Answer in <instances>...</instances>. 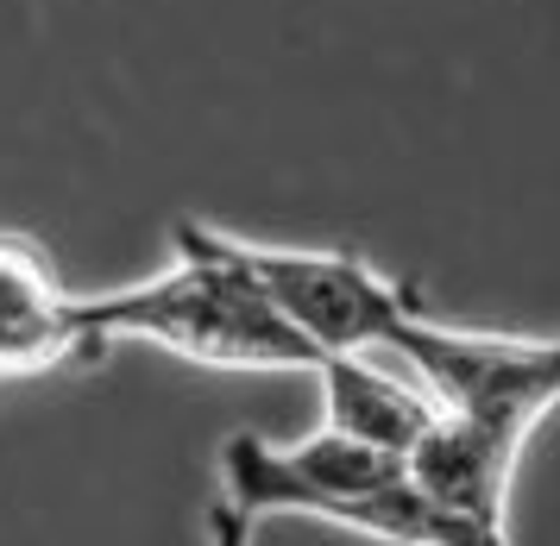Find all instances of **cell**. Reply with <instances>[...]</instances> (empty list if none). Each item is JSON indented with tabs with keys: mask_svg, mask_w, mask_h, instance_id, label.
I'll list each match as a JSON object with an SVG mask.
<instances>
[{
	"mask_svg": "<svg viewBox=\"0 0 560 546\" xmlns=\"http://www.w3.org/2000/svg\"><path fill=\"white\" fill-rule=\"evenodd\" d=\"M171 246H177L171 271L145 276L132 289H114V296L77 301V321L95 346L152 340V346L177 352L189 365H208V371H315L322 365V352L221 251L214 226L177 221Z\"/></svg>",
	"mask_w": 560,
	"mask_h": 546,
	"instance_id": "cell-1",
	"label": "cell"
},
{
	"mask_svg": "<svg viewBox=\"0 0 560 546\" xmlns=\"http://www.w3.org/2000/svg\"><path fill=\"white\" fill-rule=\"evenodd\" d=\"M409 365L422 371L434 408L466 415L479 427H498L529 447V434L560 408V333L529 340V333H479V327H447L416 308L397 333Z\"/></svg>",
	"mask_w": 560,
	"mask_h": 546,
	"instance_id": "cell-2",
	"label": "cell"
},
{
	"mask_svg": "<svg viewBox=\"0 0 560 546\" xmlns=\"http://www.w3.org/2000/svg\"><path fill=\"white\" fill-rule=\"evenodd\" d=\"M240 271L258 283V296L278 308L283 321L322 352H372L397 346L404 321L422 308L416 289L390 283L378 264H365L359 251H296V246H258L214 233Z\"/></svg>",
	"mask_w": 560,
	"mask_h": 546,
	"instance_id": "cell-3",
	"label": "cell"
},
{
	"mask_svg": "<svg viewBox=\"0 0 560 546\" xmlns=\"http://www.w3.org/2000/svg\"><path fill=\"white\" fill-rule=\"evenodd\" d=\"M516 459H523V440H510L498 427L466 422V415L434 408L429 434L409 447L404 465H409V484L429 490L441 509L472 515V522H485V527H504Z\"/></svg>",
	"mask_w": 560,
	"mask_h": 546,
	"instance_id": "cell-4",
	"label": "cell"
},
{
	"mask_svg": "<svg viewBox=\"0 0 560 546\" xmlns=\"http://www.w3.org/2000/svg\"><path fill=\"white\" fill-rule=\"evenodd\" d=\"M315 383H322V422L378 452H397V459H409V447L434 422L429 390H409L390 371L365 365V352H328L315 365Z\"/></svg>",
	"mask_w": 560,
	"mask_h": 546,
	"instance_id": "cell-5",
	"label": "cell"
},
{
	"mask_svg": "<svg viewBox=\"0 0 560 546\" xmlns=\"http://www.w3.org/2000/svg\"><path fill=\"white\" fill-rule=\"evenodd\" d=\"M208 546H253V515L221 497L208 509Z\"/></svg>",
	"mask_w": 560,
	"mask_h": 546,
	"instance_id": "cell-6",
	"label": "cell"
}]
</instances>
